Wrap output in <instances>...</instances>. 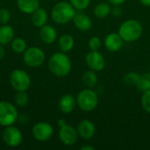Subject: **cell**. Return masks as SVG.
Masks as SVG:
<instances>
[{
    "label": "cell",
    "instance_id": "1",
    "mask_svg": "<svg viewBox=\"0 0 150 150\" xmlns=\"http://www.w3.org/2000/svg\"><path fill=\"white\" fill-rule=\"evenodd\" d=\"M71 61L69 56L63 53L59 52L53 54L48 62V68L50 71L58 77H64L71 71Z\"/></svg>",
    "mask_w": 150,
    "mask_h": 150
},
{
    "label": "cell",
    "instance_id": "2",
    "mask_svg": "<svg viewBox=\"0 0 150 150\" xmlns=\"http://www.w3.org/2000/svg\"><path fill=\"white\" fill-rule=\"evenodd\" d=\"M119 34L126 42H134L138 40L143 33V26L136 19H127L119 27Z\"/></svg>",
    "mask_w": 150,
    "mask_h": 150
},
{
    "label": "cell",
    "instance_id": "3",
    "mask_svg": "<svg viewBox=\"0 0 150 150\" xmlns=\"http://www.w3.org/2000/svg\"><path fill=\"white\" fill-rule=\"evenodd\" d=\"M76 13V9L70 3L62 1L57 3L53 7L51 17L55 23L59 25H64L73 20Z\"/></svg>",
    "mask_w": 150,
    "mask_h": 150
},
{
    "label": "cell",
    "instance_id": "4",
    "mask_svg": "<svg viewBox=\"0 0 150 150\" xmlns=\"http://www.w3.org/2000/svg\"><path fill=\"white\" fill-rule=\"evenodd\" d=\"M76 105L83 112L94 111L99 103L98 93L91 88L82 90L76 97Z\"/></svg>",
    "mask_w": 150,
    "mask_h": 150
},
{
    "label": "cell",
    "instance_id": "5",
    "mask_svg": "<svg viewBox=\"0 0 150 150\" xmlns=\"http://www.w3.org/2000/svg\"><path fill=\"white\" fill-rule=\"evenodd\" d=\"M18 119V112L14 105L9 102H0V126H11Z\"/></svg>",
    "mask_w": 150,
    "mask_h": 150
},
{
    "label": "cell",
    "instance_id": "6",
    "mask_svg": "<svg viewBox=\"0 0 150 150\" xmlns=\"http://www.w3.org/2000/svg\"><path fill=\"white\" fill-rule=\"evenodd\" d=\"M11 84L17 91H25L30 86V76L26 72L21 69H15L11 72L10 77Z\"/></svg>",
    "mask_w": 150,
    "mask_h": 150
},
{
    "label": "cell",
    "instance_id": "7",
    "mask_svg": "<svg viewBox=\"0 0 150 150\" xmlns=\"http://www.w3.org/2000/svg\"><path fill=\"white\" fill-rule=\"evenodd\" d=\"M24 61L29 67H39L45 61V54L39 47H30L25 51Z\"/></svg>",
    "mask_w": 150,
    "mask_h": 150
},
{
    "label": "cell",
    "instance_id": "8",
    "mask_svg": "<svg viewBox=\"0 0 150 150\" xmlns=\"http://www.w3.org/2000/svg\"><path fill=\"white\" fill-rule=\"evenodd\" d=\"M87 67L96 72L102 71L105 67V59L99 51H90L85 56Z\"/></svg>",
    "mask_w": 150,
    "mask_h": 150
},
{
    "label": "cell",
    "instance_id": "9",
    "mask_svg": "<svg viewBox=\"0 0 150 150\" xmlns=\"http://www.w3.org/2000/svg\"><path fill=\"white\" fill-rule=\"evenodd\" d=\"M78 133L76 128L68 125L67 123L60 127L59 130V139L66 146L74 145L78 139Z\"/></svg>",
    "mask_w": 150,
    "mask_h": 150
},
{
    "label": "cell",
    "instance_id": "10",
    "mask_svg": "<svg viewBox=\"0 0 150 150\" xmlns=\"http://www.w3.org/2000/svg\"><path fill=\"white\" fill-rule=\"evenodd\" d=\"M53 133L54 130L52 126L47 122H39L33 128V137L40 142L49 140L53 135Z\"/></svg>",
    "mask_w": 150,
    "mask_h": 150
},
{
    "label": "cell",
    "instance_id": "11",
    "mask_svg": "<svg viewBox=\"0 0 150 150\" xmlns=\"http://www.w3.org/2000/svg\"><path fill=\"white\" fill-rule=\"evenodd\" d=\"M3 139L6 145L17 147L22 142V134L17 127L9 126L3 133Z\"/></svg>",
    "mask_w": 150,
    "mask_h": 150
},
{
    "label": "cell",
    "instance_id": "12",
    "mask_svg": "<svg viewBox=\"0 0 150 150\" xmlns=\"http://www.w3.org/2000/svg\"><path fill=\"white\" fill-rule=\"evenodd\" d=\"M124 44V40L119 33H111L107 34L104 40V46L106 50L111 53L120 51Z\"/></svg>",
    "mask_w": 150,
    "mask_h": 150
},
{
    "label": "cell",
    "instance_id": "13",
    "mask_svg": "<svg viewBox=\"0 0 150 150\" xmlns=\"http://www.w3.org/2000/svg\"><path fill=\"white\" fill-rule=\"evenodd\" d=\"M78 135L83 140H91L94 137L96 134V127L91 120H83L79 122L77 126Z\"/></svg>",
    "mask_w": 150,
    "mask_h": 150
},
{
    "label": "cell",
    "instance_id": "14",
    "mask_svg": "<svg viewBox=\"0 0 150 150\" xmlns=\"http://www.w3.org/2000/svg\"><path fill=\"white\" fill-rule=\"evenodd\" d=\"M73 22L75 26L81 32H87L92 27L91 18L87 14L82 12V11L76 13L73 18Z\"/></svg>",
    "mask_w": 150,
    "mask_h": 150
},
{
    "label": "cell",
    "instance_id": "15",
    "mask_svg": "<svg viewBox=\"0 0 150 150\" xmlns=\"http://www.w3.org/2000/svg\"><path fill=\"white\" fill-rule=\"evenodd\" d=\"M76 105V99L71 94L62 96L59 101V108L63 113H70L74 111Z\"/></svg>",
    "mask_w": 150,
    "mask_h": 150
},
{
    "label": "cell",
    "instance_id": "16",
    "mask_svg": "<svg viewBox=\"0 0 150 150\" xmlns=\"http://www.w3.org/2000/svg\"><path fill=\"white\" fill-rule=\"evenodd\" d=\"M40 37L45 43L52 44L55 41L57 38V33L53 26L49 25H45L41 26V29L40 31Z\"/></svg>",
    "mask_w": 150,
    "mask_h": 150
},
{
    "label": "cell",
    "instance_id": "17",
    "mask_svg": "<svg viewBox=\"0 0 150 150\" xmlns=\"http://www.w3.org/2000/svg\"><path fill=\"white\" fill-rule=\"evenodd\" d=\"M40 6L39 0H18V7L24 13H33Z\"/></svg>",
    "mask_w": 150,
    "mask_h": 150
},
{
    "label": "cell",
    "instance_id": "18",
    "mask_svg": "<svg viewBox=\"0 0 150 150\" xmlns=\"http://www.w3.org/2000/svg\"><path fill=\"white\" fill-rule=\"evenodd\" d=\"M47 13L42 8H38L34 12H33L32 22L35 26L41 27L47 24Z\"/></svg>",
    "mask_w": 150,
    "mask_h": 150
},
{
    "label": "cell",
    "instance_id": "19",
    "mask_svg": "<svg viewBox=\"0 0 150 150\" xmlns=\"http://www.w3.org/2000/svg\"><path fill=\"white\" fill-rule=\"evenodd\" d=\"M111 10L112 6L109 3L101 2L95 6L93 13L98 18H105L111 14Z\"/></svg>",
    "mask_w": 150,
    "mask_h": 150
},
{
    "label": "cell",
    "instance_id": "20",
    "mask_svg": "<svg viewBox=\"0 0 150 150\" xmlns=\"http://www.w3.org/2000/svg\"><path fill=\"white\" fill-rule=\"evenodd\" d=\"M82 80H83V84L86 87L92 89V88H94L98 84V75H97L96 71L91 70V69H89V70L85 71L83 74Z\"/></svg>",
    "mask_w": 150,
    "mask_h": 150
},
{
    "label": "cell",
    "instance_id": "21",
    "mask_svg": "<svg viewBox=\"0 0 150 150\" xmlns=\"http://www.w3.org/2000/svg\"><path fill=\"white\" fill-rule=\"evenodd\" d=\"M75 44V40L74 38L70 35V34H63L60 37L59 41H58V45L59 47L61 49L62 52L66 53L70 51Z\"/></svg>",
    "mask_w": 150,
    "mask_h": 150
},
{
    "label": "cell",
    "instance_id": "22",
    "mask_svg": "<svg viewBox=\"0 0 150 150\" xmlns=\"http://www.w3.org/2000/svg\"><path fill=\"white\" fill-rule=\"evenodd\" d=\"M14 37V31L10 25H3L0 27V44L5 45L11 42Z\"/></svg>",
    "mask_w": 150,
    "mask_h": 150
},
{
    "label": "cell",
    "instance_id": "23",
    "mask_svg": "<svg viewBox=\"0 0 150 150\" xmlns=\"http://www.w3.org/2000/svg\"><path fill=\"white\" fill-rule=\"evenodd\" d=\"M140 77H141V74L134 72V71H130L125 75L123 81H124L125 84H127V86L137 87Z\"/></svg>",
    "mask_w": 150,
    "mask_h": 150
},
{
    "label": "cell",
    "instance_id": "24",
    "mask_svg": "<svg viewBox=\"0 0 150 150\" xmlns=\"http://www.w3.org/2000/svg\"><path fill=\"white\" fill-rule=\"evenodd\" d=\"M136 88L142 92L150 90V72L141 74V77Z\"/></svg>",
    "mask_w": 150,
    "mask_h": 150
},
{
    "label": "cell",
    "instance_id": "25",
    "mask_svg": "<svg viewBox=\"0 0 150 150\" xmlns=\"http://www.w3.org/2000/svg\"><path fill=\"white\" fill-rule=\"evenodd\" d=\"M11 48L15 53L20 54L25 51L26 48V43L25 41L21 39V38H16L14 40H12L11 42Z\"/></svg>",
    "mask_w": 150,
    "mask_h": 150
},
{
    "label": "cell",
    "instance_id": "26",
    "mask_svg": "<svg viewBox=\"0 0 150 150\" xmlns=\"http://www.w3.org/2000/svg\"><path fill=\"white\" fill-rule=\"evenodd\" d=\"M88 47L91 51H99L102 47V41L98 36H92L88 41Z\"/></svg>",
    "mask_w": 150,
    "mask_h": 150
},
{
    "label": "cell",
    "instance_id": "27",
    "mask_svg": "<svg viewBox=\"0 0 150 150\" xmlns=\"http://www.w3.org/2000/svg\"><path fill=\"white\" fill-rule=\"evenodd\" d=\"M141 104L142 109L146 112L150 113V90L143 92L141 98Z\"/></svg>",
    "mask_w": 150,
    "mask_h": 150
},
{
    "label": "cell",
    "instance_id": "28",
    "mask_svg": "<svg viewBox=\"0 0 150 150\" xmlns=\"http://www.w3.org/2000/svg\"><path fill=\"white\" fill-rule=\"evenodd\" d=\"M69 2L77 11H83L87 9L91 4V0H69Z\"/></svg>",
    "mask_w": 150,
    "mask_h": 150
},
{
    "label": "cell",
    "instance_id": "29",
    "mask_svg": "<svg viewBox=\"0 0 150 150\" xmlns=\"http://www.w3.org/2000/svg\"><path fill=\"white\" fill-rule=\"evenodd\" d=\"M28 102V96L25 91H18L15 96V103L18 106H25Z\"/></svg>",
    "mask_w": 150,
    "mask_h": 150
},
{
    "label": "cell",
    "instance_id": "30",
    "mask_svg": "<svg viewBox=\"0 0 150 150\" xmlns=\"http://www.w3.org/2000/svg\"><path fill=\"white\" fill-rule=\"evenodd\" d=\"M11 15L8 10L6 9H1L0 10V22L2 24H6L10 20Z\"/></svg>",
    "mask_w": 150,
    "mask_h": 150
},
{
    "label": "cell",
    "instance_id": "31",
    "mask_svg": "<svg viewBox=\"0 0 150 150\" xmlns=\"http://www.w3.org/2000/svg\"><path fill=\"white\" fill-rule=\"evenodd\" d=\"M111 14L115 18L120 17L123 14V9L121 5H112L111 10Z\"/></svg>",
    "mask_w": 150,
    "mask_h": 150
},
{
    "label": "cell",
    "instance_id": "32",
    "mask_svg": "<svg viewBox=\"0 0 150 150\" xmlns=\"http://www.w3.org/2000/svg\"><path fill=\"white\" fill-rule=\"evenodd\" d=\"M111 5H122L127 0H107Z\"/></svg>",
    "mask_w": 150,
    "mask_h": 150
},
{
    "label": "cell",
    "instance_id": "33",
    "mask_svg": "<svg viewBox=\"0 0 150 150\" xmlns=\"http://www.w3.org/2000/svg\"><path fill=\"white\" fill-rule=\"evenodd\" d=\"M81 150H95L96 149V148L95 147H93V146H91V145H84V146H83V147H81Z\"/></svg>",
    "mask_w": 150,
    "mask_h": 150
},
{
    "label": "cell",
    "instance_id": "34",
    "mask_svg": "<svg viewBox=\"0 0 150 150\" xmlns=\"http://www.w3.org/2000/svg\"><path fill=\"white\" fill-rule=\"evenodd\" d=\"M139 1L142 5L147 6V7H150V0H139Z\"/></svg>",
    "mask_w": 150,
    "mask_h": 150
},
{
    "label": "cell",
    "instance_id": "35",
    "mask_svg": "<svg viewBox=\"0 0 150 150\" xmlns=\"http://www.w3.org/2000/svg\"><path fill=\"white\" fill-rule=\"evenodd\" d=\"M27 120H28V118H27L25 114H22V115L20 116V118H19V121H20L21 123H25Z\"/></svg>",
    "mask_w": 150,
    "mask_h": 150
},
{
    "label": "cell",
    "instance_id": "36",
    "mask_svg": "<svg viewBox=\"0 0 150 150\" xmlns=\"http://www.w3.org/2000/svg\"><path fill=\"white\" fill-rule=\"evenodd\" d=\"M4 47L0 45V60L4 57Z\"/></svg>",
    "mask_w": 150,
    "mask_h": 150
},
{
    "label": "cell",
    "instance_id": "37",
    "mask_svg": "<svg viewBox=\"0 0 150 150\" xmlns=\"http://www.w3.org/2000/svg\"><path fill=\"white\" fill-rule=\"evenodd\" d=\"M65 124H66V122H65L64 120H60L58 121V126H59V127H62V126H63V125H65Z\"/></svg>",
    "mask_w": 150,
    "mask_h": 150
},
{
    "label": "cell",
    "instance_id": "38",
    "mask_svg": "<svg viewBox=\"0 0 150 150\" xmlns=\"http://www.w3.org/2000/svg\"><path fill=\"white\" fill-rule=\"evenodd\" d=\"M149 72H150V64H149Z\"/></svg>",
    "mask_w": 150,
    "mask_h": 150
}]
</instances>
